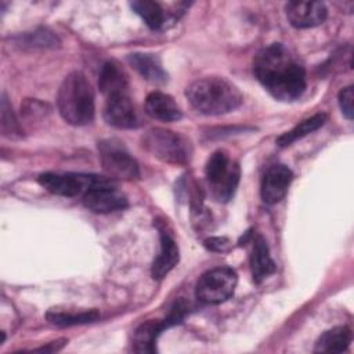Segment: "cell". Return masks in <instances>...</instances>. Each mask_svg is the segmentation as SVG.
Here are the masks:
<instances>
[{
  "label": "cell",
  "instance_id": "1",
  "mask_svg": "<svg viewBox=\"0 0 354 354\" xmlns=\"http://www.w3.org/2000/svg\"><path fill=\"white\" fill-rule=\"evenodd\" d=\"M253 72L275 100L293 101L306 90L304 68L281 43H272L257 53Z\"/></svg>",
  "mask_w": 354,
  "mask_h": 354
},
{
  "label": "cell",
  "instance_id": "2",
  "mask_svg": "<svg viewBox=\"0 0 354 354\" xmlns=\"http://www.w3.org/2000/svg\"><path fill=\"white\" fill-rule=\"evenodd\" d=\"M189 104L205 115H223L236 109L242 93L230 80L220 76H205L192 82L185 91Z\"/></svg>",
  "mask_w": 354,
  "mask_h": 354
},
{
  "label": "cell",
  "instance_id": "3",
  "mask_svg": "<svg viewBox=\"0 0 354 354\" xmlns=\"http://www.w3.org/2000/svg\"><path fill=\"white\" fill-rule=\"evenodd\" d=\"M58 111L65 122L84 126L94 119V91L82 72H72L62 80L57 94Z\"/></svg>",
  "mask_w": 354,
  "mask_h": 354
},
{
  "label": "cell",
  "instance_id": "4",
  "mask_svg": "<svg viewBox=\"0 0 354 354\" xmlns=\"http://www.w3.org/2000/svg\"><path fill=\"white\" fill-rule=\"evenodd\" d=\"M142 147L156 159L170 165H187L192 147L188 138L171 130L149 129L141 138Z\"/></svg>",
  "mask_w": 354,
  "mask_h": 354
},
{
  "label": "cell",
  "instance_id": "5",
  "mask_svg": "<svg viewBox=\"0 0 354 354\" xmlns=\"http://www.w3.org/2000/svg\"><path fill=\"white\" fill-rule=\"evenodd\" d=\"M205 177L212 195L218 202L232 199L239 184L241 169L236 162H231L224 151H216L206 162Z\"/></svg>",
  "mask_w": 354,
  "mask_h": 354
},
{
  "label": "cell",
  "instance_id": "6",
  "mask_svg": "<svg viewBox=\"0 0 354 354\" xmlns=\"http://www.w3.org/2000/svg\"><path fill=\"white\" fill-rule=\"evenodd\" d=\"M238 275L230 267L206 271L196 282L195 296L205 304H220L228 300L236 288Z\"/></svg>",
  "mask_w": 354,
  "mask_h": 354
},
{
  "label": "cell",
  "instance_id": "7",
  "mask_svg": "<svg viewBox=\"0 0 354 354\" xmlns=\"http://www.w3.org/2000/svg\"><path fill=\"white\" fill-rule=\"evenodd\" d=\"M39 184L48 192L59 196H76L82 191H88L98 187H109L111 180L95 174L76 173H41L37 178Z\"/></svg>",
  "mask_w": 354,
  "mask_h": 354
},
{
  "label": "cell",
  "instance_id": "8",
  "mask_svg": "<svg viewBox=\"0 0 354 354\" xmlns=\"http://www.w3.org/2000/svg\"><path fill=\"white\" fill-rule=\"evenodd\" d=\"M98 153L102 169L111 178L134 180L138 178V163L130 155L123 142L118 140H104L98 142Z\"/></svg>",
  "mask_w": 354,
  "mask_h": 354
},
{
  "label": "cell",
  "instance_id": "9",
  "mask_svg": "<svg viewBox=\"0 0 354 354\" xmlns=\"http://www.w3.org/2000/svg\"><path fill=\"white\" fill-rule=\"evenodd\" d=\"M286 18L292 26L307 29L321 25L328 15L322 1H289L285 6Z\"/></svg>",
  "mask_w": 354,
  "mask_h": 354
},
{
  "label": "cell",
  "instance_id": "10",
  "mask_svg": "<svg viewBox=\"0 0 354 354\" xmlns=\"http://www.w3.org/2000/svg\"><path fill=\"white\" fill-rule=\"evenodd\" d=\"M292 180H293V173L288 166L272 165L266 171L261 180V187H260L261 199L268 205L278 203L286 195Z\"/></svg>",
  "mask_w": 354,
  "mask_h": 354
},
{
  "label": "cell",
  "instance_id": "11",
  "mask_svg": "<svg viewBox=\"0 0 354 354\" xmlns=\"http://www.w3.org/2000/svg\"><path fill=\"white\" fill-rule=\"evenodd\" d=\"M83 203L88 210L105 214L127 207V198L109 185L86 191L83 195Z\"/></svg>",
  "mask_w": 354,
  "mask_h": 354
},
{
  "label": "cell",
  "instance_id": "12",
  "mask_svg": "<svg viewBox=\"0 0 354 354\" xmlns=\"http://www.w3.org/2000/svg\"><path fill=\"white\" fill-rule=\"evenodd\" d=\"M105 122L116 129H131L137 126L134 105L127 93L106 98L104 108Z\"/></svg>",
  "mask_w": 354,
  "mask_h": 354
},
{
  "label": "cell",
  "instance_id": "13",
  "mask_svg": "<svg viewBox=\"0 0 354 354\" xmlns=\"http://www.w3.org/2000/svg\"><path fill=\"white\" fill-rule=\"evenodd\" d=\"M160 238V249L159 254L152 263L151 274L153 279H163L178 263L180 260V252L176 241L163 230L159 231Z\"/></svg>",
  "mask_w": 354,
  "mask_h": 354
},
{
  "label": "cell",
  "instance_id": "14",
  "mask_svg": "<svg viewBox=\"0 0 354 354\" xmlns=\"http://www.w3.org/2000/svg\"><path fill=\"white\" fill-rule=\"evenodd\" d=\"M252 243L253 245L250 252V270L253 281L256 283H260L275 271V263L271 259L268 245L261 235H256Z\"/></svg>",
  "mask_w": 354,
  "mask_h": 354
},
{
  "label": "cell",
  "instance_id": "15",
  "mask_svg": "<svg viewBox=\"0 0 354 354\" xmlns=\"http://www.w3.org/2000/svg\"><path fill=\"white\" fill-rule=\"evenodd\" d=\"M127 61L145 80L162 84L167 80V73L159 57L148 53H133L127 55Z\"/></svg>",
  "mask_w": 354,
  "mask_h": 354
},
{
  "label": "cell",
  "instance_id": "16",
  "mask_svg": "<svg viewBox=\"0 0 354 354\" xmlns=\"http://www.w3.org/2000/svg\"><path fill=\"white\" fill-rule=\"evenodd\" d=\"M147 113L162 122H176L181 119V111L173 97L162 91L151 93L145 100Z\"/></svg>",
  "mask_w": 354,
  "mask_h": 354
},
{
  "label": "cell",
  "instance_id": "17",
  "mask_svg": "<svg viewBox=\"0 0 354 354\" xmlns=\"http://www.w3.org/2000/svg\"><path fill=\"white\" fill-rule=\"evenodd\" d=\"M98 87L106 98L127 93V80L123 71L112 61L105 62L100 71Z\"/></svg>",
  "mask_w": 354,
  "mask_h": 354
},
{
  "label": "cell",
  "instance_id": "18",
  "mask_svg": "<svg viewBox=\"0 0 354 354\" xmlns=\"http://www.w3.org/2000/svg\"><path fill=\"white\" fill-rule=\"evenodd\" d=\"M167 326L163 321L149 319L142 322L134 332L133 336V350L137 353H155L156 339Z\"/></svg>",
  "mask_w": 354,
  "mask_h": 354
},
{
  "label": "cell",
  "instance_id": "19",
  "mask_svg": "<svg viewBox=\"0 0 354 354\" xmlns=\"http://www.w3.org/2000/svg\"><path fill=\"white\" fill-rule=\"evenodd\" d=\"M351 343V330L347 326H335L325 330L317 340L315 353H343Z\"/></svg>",
  "mask_w": 354,
  "mask_h": 354
},
{
  "label": "cell",
  "instance_id": "20",
  "mask_svg": "<svg viewBox=\"0 0 354 354\" xmlns=\"http://www.w3.org/2000/svg\"><path fill=\"white\" fill-rule=\"evenodd\" d=\"M326 122V115L325 113H317L308 119H304L303 122H300L299 124H296L292 130L283 133L282 136H279L277 138V144L279 147H288L292 142L306 137L307 134L318 130L319 127H322Z\"/></svg>",
  "mask_w": 354,
  "mask_h": 354
},
{
  "label": "cell",
  "instance_id": "21",
  "mask_svg": "<svg viewBox=\"0 0 354 354\" xmlns=\"http://www.w3.org/2000/svg\"><path fill=\"white\" fill-rule=\"evenodd\" d=\"M130 7L151 29H160L165 25V11L159 3L151 0H136L130 3Z\"/></svg>",
  "mask_w": 354,
  "mask_h": 354
},
{
  "label": "cell",
  "instance_id": "22",
  "mask_svg": "<svg viewBox=\"0 0 354 354\" xmlns=\"http://www.w3.org/2000/svg\"><path fill=\"white\" fill-rule=\"evenodd\" d=\"M48 322L57 326H72L94 322L100 318V313L97 310L80 311V313H69V311H48L46 314Z\"/></svg>",
  "mask_w": 354,
  "mask_h": 354
},
{
  "label": "cell",
  "instance_id": "23",
  "mask_svg": "<svg viewBox=\"0 0 354 354\" xmlns=\"http://www.w3.org/2000/svg\"><path fill=\"white\" fill-rule=\"evenodd\" d=\"M0 109H1V133L3 136L8 137V138H14V137H18L19 136V127H18V122L15 119V115L12 112V108L6 97V94L3 93L1 95V105H0Z\"/></svg>",
  "mask_w": 354,
  "mask_h": 354
},
{
  "label": "cell",
  "instance_id": "24",
  "mask_svg": "<svg viewBox=\"0 0 354 354\" xmlns=\"http://www.w3.org/2000/svg\"><path fill=\"white\" fill-rule=\"evenodd\" d=\"M353 100H354V90L353 86H347L344 88H342L339 91L337 95V101H339V106L342 109V113L351 120L353 115H354V108H353Z\"/></svg>",
  "mask_w": 354,
  "mask_h": 354
},
{
  "label": "cell",
  "instance_id": "25",
  "mask_svg": "<svg viewBox=\"0 0 354 354\" xmlns=\"http://www.w3.org/2000/svg\"><path fill=\"white\" fill-rule=\"evenodd\" d=\"M205 246L213 252H227L230 249V241L224 236H212L205 241Z\"/></svg>",
  "mask_w": 354,
  "mask_h": 354
},
{
  "label": "cell",
  "instance_id": "26",
  "mask_svg": "<svg viewBox=\"0 0 354 354\" xmlns=\"http://www.w3.org/2000/svg\"><path fill=\"white\" fill-rule=\"evenodd\" d=\"M66 343V340H57V342H51L48 346H44V347H40V348H36L35 351H44V353H54V351H58L64 344Z\"/></svg>",
  "mask_w": 354,
  "mask_h": 354
}]
</instances>
